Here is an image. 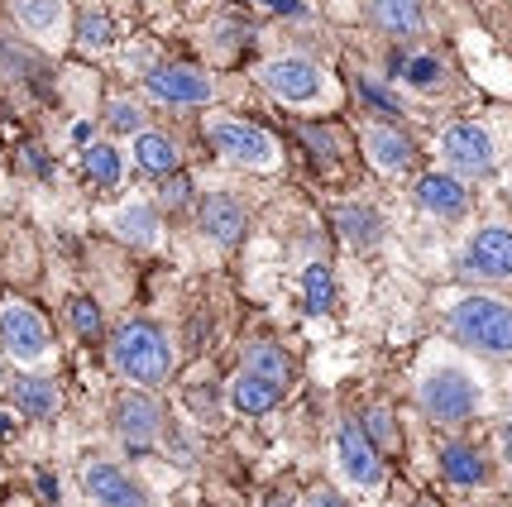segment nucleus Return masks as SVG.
<instances>
[{
  "label": "nucleus",
  "mask_w": 512,
  "mask_h": 507,
  "mask_svg": "<svg viewBox=\"0 0 512 507\" xmlns=\"http://www.w3.org/2000/svg\"><path fill=\"white\" fill-rule=\"evenodd\" d=\"M245 359H249V374H264V378H273V383H288V354L278 350V345H268V340H259V345H249L245 350Z\"/></svg>",
  "instance_id": "a878e982"
},
{
  "label": "nucleus",
  "mask_w": 512,
  "mask_h": 507,
  "mask_svg": "<svg viewBox=\"0 0 512 507\" xmlns=\"http://www.w3.org/2000/svg\"><path fill=\"white\" fill-rule=\"evenodd\" d=\"M312 507H350V503H345L335 488H316V493H312Z\"/></svg>",
  "instance_id": "72a5a7b5"
},
{
  "label": "nucleus",
  "mask_w": 512,
  "mask_h": 507,
  "mask_svg": "<svg viewBox=\"0 0 512 507\" xmlns=\"http://www.w3.org/2000/svg\"><path fill=\"white\" fill-rule=\"evenodd\" d=\"M441 469H446L450 484H460V488H474V484H484V479H489L484 455H479V450H469V445H460V441L441 450Z\"/></svg>",
  "instance_id": "412c9836"
},
{
  "label": "nucleus",
  "mask_w": 512,
  "mask_h": 507,
  "mask_svg": "<svg viewBox=\"0 0 512 507\" xmlns=\"http://www.w3.org/2000/svg\"><path fill=\"white\" fill-rule=\"evenodd\" d=\"M302 297H307V311L312 316H321V311H331L335 302V278L326 264H312L307 273H302Z\"/></svg>",
  "instance_id": "393cba45"
},
{
  "label": "nucleus",
  "mask_w": 512,
  "mask_h": 507,
  "mask_svg": "<svg viewBox=\"0 0 512 507\" xmlns=\"http://www.w3.org/2000/svg\"><path fill=\"white\" fill-rule=\"evenodd\" d=\"M111 364L120 378H130L134 388H158L163 378L173 374V345L158 321L134 316L111 335Z\"/></svg>",
  "instance_id": "f257e3e1"
},
{
  "label": "nucleus",
  "mask_w": 512,
  "mask_h": 507,
  "mask_svg": "<svg viewBox=\"0 0 512 507\" xmlns=\"http://www.w3.org/2000/svg\"><path fill=\"white\" fill-rule=\"evenodd\" d=\"M364 431H374V441H379V445H398V431H393L388 407H374V412L364 417Z\"/></svg>",
  "instance_id": "c756f323"
},
{
  "label": "nucleus",
  "mask_w": 512,
  "mask_h": 507,
  "mask_svg": "<svg viewBox=\"0 0 512 507\" xmlns=\"http://www.w3.org/2000/svg\"><path fill=\"white\" fill-rule=\"evenodd\" d=\"M364 149H369V158H374V168L379 173H388V177H398V173H407L412 168V139L402 130H393V125H369L364 130Z\"/></svg>",
  "instance_id": "dca6fc26"
},
{
  "label": "nucleus",
  "mask_w": 512,
  "mask_h": 507,
  "mask_svg": "<svg viewBox=\"0 0 512 507\" xmlns=\"http://www.w3.org/2000/svg\"><path fill=\"white\" fill-rule=\"evenodd\" d=\"M417 206H422L426 216H436V221H460L469 211V192H465V177L455 173H426L417 182Z\"/></svg>",
  "instance_id": "ddd939ff"
},
{
  "label": "nucleus",
  "mask_w": 512,
  "mask_h": 507,
  "mask_svg": "<svg viewBox=\"0 0 512 507\" xmlns=\"http://www.w3.org/2000/svg\"><path fill=\"white\" fill-rule=\"evenodd\" d=\"M82 488H87V498L96 507H149V493L134 484L120 464H106V460H91L82 469Z\"/></svg>",
  "instance_id": "f8f14e48"
},
{
  "label": "nucleus",
  "mask_w": 512,
  "mask_h": 507,
  "mask_svg": "<svg viewBox=\"0 0 512 507\" xmlns=\"http://www.w3.org/2000/svg\"><path fill=\"white\" fill-rule=\"evenodd\" d=\"M67 321H72V331L91 340V335H101V307L91 302V297H72L67 302Z\"/></svg>",
  "instance_id": "bb28decb"
},
{
  "label": "nucleus",
  "mask_w": 512,
  "mask_h": 507,
  "mask_svg": "<svg viewBox=\"0 0 512 507\" xmlns=\"http://www.w3.org/2000/svg\"><path fill=\"white\" fill-rule=\"evenodd\" d=\"M106 125H111V130H125V134H139L144 130V115L134 111L130 101H111V106H106Z\"/></svg>",
  "instance_id": "c85d7f7f"
},
{
  "label": "nucleus",
  "mask_w": 512,
  "mask_h": 507,
  "mask_svg": "<svg viewBox=\"0 0 512 507\" xmlns=\"http://www.w3.org/2000/svg\"><path fill=\"white\" fill-rule=\"evenodd\" d=\"M15 402H20V412L29 421H48L53 412H58V383L24 374L20 383H15Z\"/></svg>",
  "instance_id": "4be33fe9"
},
{
  "label": "nucleus",
  "mask_w": 512,
  "mask_h": 507,
  "mask_svg": "<svg viewBox=\"0 0 512 507\" xmlns=\"http://www.w3.org/2000/svg\"><path fill=\"white\" fill-rule=\"evenodd\" d=\"M402 72H407V82H422V87H431V82L441 77V67L431 63V58H417V63H407V67H402Z\"/></svg>",
  "instance_id": "2f4dec72"
},
{
  "label": "nucleus",
  "mask_w": 512,
  "mask_h": 507,
  "mask_svg": "<svg viewBox=\"0 0 512 507\" xmlns=\"http://www.w3.org/2000/svg\"><path fill=\"white\" fill-rule=\"evenodd\" d=\"M417 397H422L426 417L441 421V426H460V421H469L479 412V383L465 369H455V364H441V369L422 374Z\"/></svg>",
  "instance_id": "20e7f679"
},
{
  "label": "nucleus",
  "mask_w": 512,
  "mask_h": 507,
  "mask_svg": "<svg viewBox=\"0 0 512 507\" xmlns=\"http://www.w3.org/2000/svg\"><path fill=\"white\" fill-rule=\"evenodd\" d=\"M364 101H369V106H383L388 115H398V111H402V106L393 101V96H388V91L379 87V82H364Z\"/></svg>",
  "instance_id": "473e14b6"
},
{
  "label": "nucleus",
  "mask_w": 512,
  "mask_h": 507,
  "mask_svg": "<svg viewBox=\"0 0 512 507\" xmlns=\"http://www.w3.org/2000/svg\"><path fill=\"white\" fill-rule=\"evenodd\" d=\"M0 388H5V364H0Z\"/></svg>",
  "instance_id": "e433bc0d"
},
{
  "label": "nucleus",
  "mask_w": 512,
  "mask_h": 507,
  "mask_svg": "<svg viewBox=\"0 0 512 507\" xmlns=\"http://www.w3.org/2000/svg\"><path fill=\"white\" fill-rule=\"evenodd\" d=\"M130 158H134V168H139L144 177H168V173H178V149H173V139L154 134L149 125H144V130L130 139Z\"/></svg>",
  "instance_id": "a211bd4d"
},
{
  "label": "nucleus",
  "mask_w": 512,
  "mask_h": 507,
  "mask_svg": "<svg viewBox=\"0 0 512 507\" xmlns=\"http://www.w3.org/2000/svg\"><path fill=\"white\" fill-rule=\"evenodd\" d=\"M335 464H340V474L355 488H369V493L383 488V455L374 450V441L364 436V426L350 417L335 426Z\"/></svg>",
  "instance_id": "6e6552de"
},
{
  "label": "nucleus",
  "mask_w": 512,
  "mask_h": 507,
  "mask_svg": "<svg viewBox=\"0 0 512 507\" xmlns=\"http://www.w3.org/2000/svg\"><path fill=\"white\" fill-rule=\"evenodd\" d=\"M115 436L134 450H149V445L163 436V407H158V397H149V388H134L130 397H120L115 402Z\"/></svg>",
  "instance_id": "1a4fd4ad"
},
{
  "label": "nucleus",
  "mask_w": 512,
  "mask_h": 507,
  "mask_svg": "<svg viewBox=\"0 0 512 507\" xmlns=\"http://www.w3.org/2000/svg\"><path fill=\"white\" fill-rule=\"evenodd\" d=\"M335 225H340V235H345L350 244H359V249L379 244V235H383V221L369 211V206H340Z\"/></svg>",
  "instance_id": "5701e85b"
},
{
  "label": "nucleus",
  "mask_w": 512,
  "mask_h": 507,
  "mask_svg": "<svg viewBox=\"0 0 512 507\" xmlns=\"http://www.w3.org/2000/svg\"><path fill=\"white\" fill-rule=\"evenodd\" d=\"M278 397H283V383H273V378H264V374H249V369L230 383V407L245 412V417H264V412H273Z\"/></svg>",
  "instance_id": "6ab92c4d"
},
{
  "label": "nucleus",
  "mask_w": 512,
  "mask_h": 507,
  "mask_svg": "<svg viewBox=\"0 0 512 507\" xmlns=\"http://www.w3.org/2000/svg\"><path fill=\"white\" fill-rule=\"evenodd\" d=\"M369 20L388 39H412L426 29L422 0H369Z\"/></svg>",
  "instance_id": "f3484780"
},
{
  "label": "nucleus",
  "mask_w": 512,
  "mask_h": 507,
  "mask_svg": "<svg viewBox=\"0 0 512 507\" xmlns=\"http://www.w3.org/2000/svg\"><path fill=\"white\" fill-rule=\"evenodd\" d=\"M144 91L163 101V106H206L216 87H211V77L197 72V67H182V63H168V67H154L149 77H144Z\"/></svg>",
  "instance_id": "9d476101"
},
{
  "label": "nucleus",
  "mask_w": 512,
  "mask_h": 507,
  "mask_svg": "<svg viewBox=\"0 0 512 507\" xmlns=\"http://www.w3.org/2000/svg\"><path fill=\"white\" fill-rule=\"evenodd\" d=\"M163 201H168V206H187V201H192V177L187 173L163 177Z\"/></svg>",
  "instance_id": "7c9ffc66"
},
{
  "label": "nucleus",
  "mask_w": 512,
  "mask_h": 507,
  "mask_svg": "<svg viewBox=\"0 0 512 507\" xmlns=\"http://www.w3.org/2000/svg\"><path fill=\"white\" fill-rule=\"evenodd\" d=\"M465 273L474 278H512V230L508 225H484V230H474L465 244Z\"/></svg>",
  "instance_id": "9b49d317"
},
{
  "label": "nucleus",
  "mask_w": 512,
  "mask_h": 507,
  "mask_svg": "<svg viewBox=\"0 0 512 507\" xmlns=\"http://www.w3.org/2000/svg\"><path fill=\"white\" fill-rule=\"evenodd\" d=\"M206 139H211V149L225 158V163H235V168H254V173H273L278 163H283V149H278V139L259 125H249V120H235V115H216V120H206Z\"/></svg>",
  "instance_id": "f03ea898"
},
{
  "label": "nucleus",
  "mask_w": 512,
  "mask_h": 507,
  "mask_svg": "<svg viewBox=\"0 0 512 507\" xmlns=\"http://www.w3.org/2000/svg\"><path fill=\"white\" fill-rule=\"evenodd\" d=\"M0 345H5L10 359H20L24 369H29V364H44L48 359L53 335H48V321L34 307L5 302V307H0Z\"/></svg>",
  "instance_id": "423d86ee"
},
{
  "label": "nucleus",
  "mask_w": 512,
  "mask_h": 507,
  "mask_svg": "<svg viewBox=\"0 0 512 507\" xmlns=\"http://www.w3.org/2000/svg\"><path fill=\"white\" fill-rule=\"evenodd\" d=\"M10 15L20 24L29 39H44V44H63V29H67V10L63 0H15Z\"/></svg>",
  "instance_id": "2eb2a0df"
},
{
  "label": "nucleus",
  "mask_w": 512,
  "mask_h": 507,
  "mask_svg": "<svg viewBox=\"0 0 512 507\" xmlns=\"http://www.w3.org/2000/svg\"><path fill=\"white\" fill-rule=\"evenodd\" d=\"M441 154H446V168L455 177H489L493 163H498V149H493V134L484 125H450L441 134Z\"/></svg>",
  "instance_id": "0eeeda50"
},
{
  "label": "nucleus",
  "mask_w": 512,
  "mask_h": 507,
  "mask_svg": "<svg viewBox=\"0 0 512 507\" xmlns=\"http://www.w3.org/2000/svg\"><path fill=\"white\" fill-rule=\"evenodd\" d=\"M450 331L479 354H512V307L498 297H465L450 307Z\"/></svg>",
  "instance_id": "7ed1b4c3"
},
{
  "label": "nucleus",
  "mask_w": 512,
  "mask_h": 507,
  "mask_svg": "<svg viewBox=\"0 0 512 507\" xmlns=\"http://www.w3.org/2000/svg\"><path fill=\"white\" fill-rule=\"evenodd\" d=\"M111 230L120 235L125 244H144V249H154L158 235H163V225H158V211L149 201H125L120 211L111 216Z\"/></svg>",
  "instance_id": "aec40b11"
},
{
  "label": "nucleus",
  "mask_w": 512,
  "mask_h": 507,
  "mask_svg": "<svg viewBox=\"0 0 512 507\" xmlns=\"http://www.w3.org/2000/svg\"><path fill=\"white\" fill-rule=\"evenodd\" d=\"M197 221H201V235L211 244H240V235H245V206L235 197H225V192H216V197H206L197 206Z\"/></svg>",
  "instance_id": "4468645a"
},
{
  "label": "nucleus",
  "mask_w": 512,
  "mask_h": 507,
  "mask_svg": "<svg viewBox=\"0 0 512 507\" xmlns=\"http://www.w3.org/2000/svg\"><path fill=\"white\" fill-rule=\"evenodd\" d=\"M498 450H503V460L512 464V421H503V426H498Z\"/></svg>",
  "instance_id": "f704fd0d"
},
{
  "label": "nucleus",
  "mask_w": 512,
  "mask_h": 507,
  "mask_svg": "<svg viewBox=\"0 0 512 507\" xmlns=\"http://www.w3.org/2000/svg\"><path fill=\"white\" fill-rule=\"evenodd\" d=\"M111 39H115V29H111V20H106L101 10L82 15V24H77V44L82 48H111Z\"/></svg>",
  "instance_id": "cd10ccee"
},
{
  "label": "nucleus",
  "mask_w": 512,
  "mask_h": 507,
  "mask_svg": "<svg viewBox=\"0 0 512 507\" xmlns=\"http://www.w3.org/2000/svg\"><path fill=\"white\" fill-rule=\"evenodd\" d=\"M82 168L96 187H115L120 177H125V154L115 149V144H91L87 158H82Z\"/></svg>",
  "instance_id": "b1692460"
},
{
  "label": "nucleus",
  "mask_w": 512,
  "mask_h": 507,
  "mask_svg": "<svg viewBox=\"0 0 512 507\" xmlns=\"http://www.w3.org/2000/svg\"><path fill=\"white\" fill-rule=\"evenodd\" d=\"M417 507H436V503H431V498H422V503H417Z\"/></svg>",
  "instance_id": "c9c22d12"
},
{
  "label": "nucleus",
  "mask_w": 512,
  "mask_h": 507,
  "mask_svg": "<svg viewBox=\"0 0 512 507\" xmlns=\"http://www.w3.org/2000/svg\"><path fill=\"white\" fill-rule=\"evenodd\" d=\"M264 87L278 96V101H288V106H326L331 101V77H326V67L312 63V58H273L264 67Z\"/></svg>",
  "instance_id": "39448f33"
}]
</instances>
